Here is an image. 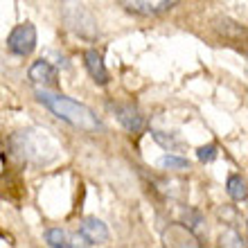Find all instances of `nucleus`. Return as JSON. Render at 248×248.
Returning a JSON list of instances; mask_svg holds the SVG:
<instances>
[{"instance_id":"nucleus-6","label":"nucleus","mask_w":248,"mask_h":248,"mask_svg":"<svg viewBox=\"0 0 248 248\" xmlns=\"http://www.w3.org/2000/svg\"><path fill=\"white\" fill-rule=\"evenodd\" d=\"M79 239H81V244H86V246L104 244L106 239H108V230H106V226L99 221V219L88 217V219H84L81 226H79Z\"/></svg>"},{"instance_id":"nucleus-3","label":"nucleus","mask_w":248,"mask_h":248,"mask_svg":"<svg viewBox=\"0 0 248 248\" xmlns=\"http://www.w3.org/2000/svg\"><path fill=\"white\" fill-rule=\"evenodd\" d=\"M16 154L25 158V160H32V163H50V158L43 156V149L47 144V138L39 131H20L18 136H14L12 140Z\"/></svg>"},{"instance_id":"nucleus-12","label":"nucleus","mask_w":248,"mask_h":248,"mask_svg":"<svg viewBox=\"0 0 248 248\" xmlns=\"http://www.w3.org/2000/svg\"><path fill=\"white\" fill-rule=\"evenodd\" d=\"M154 133V140L160 142L165 149H178L181 147V140L176 136H170V133H165V131H151Z\"/></svg>"},{"instance_id":"nucleus-10","label":"nucleus","mask_w":248,"mask_h":248,"mask_svg":"<svg viewBox=\"0 0 248 248\" xmlns=\"http://www.w3.org/2000/svg\"><path fill=\"white\" fill-rule=\"evenodd\" d=\"M228 194L230 199H235V201L244 203L246 201V181H244L242 176H230L228 178Z\"/></svg>"},{"instance_id":"nucleus-4","label":"nucleus","mask_w":248,"mask_h":248,"mask_svg":"<svg viewBox=\"0 0 248 248\" xmlns=\"http://www.w3.org/2000/svg\"><path fill=\"white\" fill-rule=\"evenodd\" d=\"M7 47L9 52L18 54V57H27L34 52L36 47V27L32 23H20L12 30V34L7 36Z\"/></svg>"},{"instance_id":"nucleus-8","label":"nucleus","mask_w":248,"mask_h":248,"mask_svg":"<svg viewBox=\"0 0 248 248\" xmlns=\"http://www.w3.org/2000/svg\"><path fill=\"white\" fill-rule=\"evenodd\" d=\"M111 108L115 111L120 124H122L126 131H131V133H140V131L144 129V118L140 115V111H138L136 106H131V104H111Z\"/></svg>"},{"instance_id":"nucleus-11","label":"nucleus","mask_w":248,"mask_h":248,"mask_svg":"<svg viewBox=\"0 0 248 248\" xmlns=\"http://www.w3.org/2000/svg\"><path fill=\"white\" fill-rule=\"evenodd\" d=\"M46 242L47 246H54V248H70L72 242H70V237L65 235L61 228H52V230H47L46 232Z\"/></svg>"},{"instance_id":"nucleus-9","label":"nucleus","mask_w":248,"mask_h":248,"mask_svg":"<svg viewBox=\"0 0 248 248\" xmlns=\"http://www.w3.org/2000/svg\"><path fill=\"white\" fill-rule=\"evenodd\" d=\"M84 63H86V68H88V72H91V77L95 79L99 86L108 84V70H106L104 61H102V54H99L97 50H86Z\"/></svg>"},{"instance_id":"nucleus-13","label":"nucleus","mask_w":248,"mask_h":248,"mask_svg":"<svg viewBox=\"0 0 248 248\" xmlns=\"http://www.w3.org/2000/svg\"><path fill=\"white\" fill-rule=\"evenodd\" d=\"M158 163H160V167H165V170H189L187 160H185V158H178V156H163Z\"/></svg>"},{"instance_id":"nucleus-5","label":"nucleus","mask_w":248,"mask_h":248,"mask_svg":"<svg viewBox=\"0 0 248 248\" xmlns=\"http://www.w3.org/2000/svg\"><path fill=\"white\" fill-rule=\"evenodd\" d=\"M176 0H120V5L138 16H158V14L171 9Z\"/></svg>"},{"instance_id":"nucleus-15","label":"nucleus","mask_w":248,"mask_h":248,"mask_svg":"<svg viewBox=\"0 0 248 248\" xmlns=\"http://www.w3.org/2000/svg\"><path fill=\"white\" fill-rule=\"evenodd\" d=\"M217 144H205V147H201V149L196 151V156H199V160L201 163H210V160H215L217 158Z\"/></svg>"},{"instance_id":"nucleus-2","label":"nucleus","mask_w":248,"mask_h":248,"mask_svg":"<svg viewBox=\"0 0 248 248\" xmlns=\"http://www.w3.org/2000/svg\"><path fill=\"white\" fill-rule=\"evenodd\" d=\"M63 20L72 32L84 36V39H95L97 36V20L93 18V14L79 2H65Z\"/></svg>"},{"instance_id":"nucleus-14","label":"nucleus","mask_w":248,"mask_h":248,"mask_svg":"<svg viewBox=\"0 0 248 248\" xmlns=\"http://www.w3.org/2000/svg\"><path fill=\"white\" fill-rule=\"evenodd\" d=\"M183 226L189 228V230H194V232H199L201 226H203V217L199 215V212H194V210H187V212H185V223Z\"/></svg>"},{"instance_id":"nucleus-16","label":"nucleus","mask_w":248,"mask_h":248,"mask_svg":"<svg viewBox=\"0 0 248 248\" xmlns=\"http://www.w3.org/2000/svg\"><path fill=\"white\" fill-rule=\"evenodd\" d=\"M221 244L223 246H244V239L239 235H223Z\"/></svg>"},{"instance_id":"nucleus-7","label":"nucleus","mask_w":248,"mask_h":248,"mask_svg":"<svg viewBox=\"0 0 248 248\" xmlns=\"http://www.w3.org/2000/svg\"><path fill=\"white\" fill-rule=\"evenodd\" d=\"M30 79H32V84H36V86L52 88V86L59 84V72H57V68H54L50 61L39 59V61H34L32 68H30Z\"/></svg>"},{"instance_id":"nucleus-1","label":"nucleus","mask_w":248,"mask_h":248,"mask_svg":"<svg viewBox=\"0 0 248 248\" xmlns=\"http://www.w3.org/2000/svg\"><path fill=\"white\" fill-rule=\"evenodd\" d=\"M36 99L46 106L47 111H52L54 115L63 122L72 124L81 131H88V133H95V131H102V122L95 115L93 108H88L81 102H75V99L59 95V93H50V91H36Z\"/></svg>"}]
</instances>
